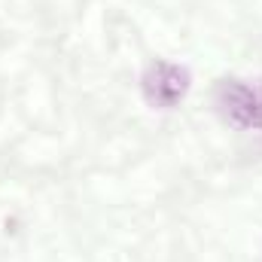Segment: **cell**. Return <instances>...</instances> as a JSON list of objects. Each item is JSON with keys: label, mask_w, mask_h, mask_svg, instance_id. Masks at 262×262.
Returning <instances> with one entry per match:
<instances>
[{"label": "cell", "mask_w": 262, "mask_h": 262, "mask_svg": "<svg viewBox=\"0 0 262 262\" xmlns=\"http://www.w3.org/2000/svg\"><path fill=\"white\" fill-rule=\"evenodd\" d=\"M220 107L226 116L241 128H262V92L244 82H223L220 85Z\"/></svg>", "instance_id": "cell-2"}, {"label": "cell", "mask_w": 262, "mask_h": 262, "mask_svg": "<svg viewBox=\"0 0 262 262\" xmlns=\"http://www.w3.org/2000/svg\"><path fill=\"white\" fill-rule=\"evenodd\" d=\"M189 92V70L168 61H152L143 73V95L152 107H174Z\"/></svg>", "instance_id": "cell-1"}]
</instances>
